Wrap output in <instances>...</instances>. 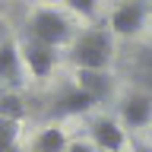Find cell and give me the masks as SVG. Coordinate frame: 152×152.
<instances>
[{"label":"cell","instance_id":"cell-17","mask_svg":"<svg viewBox=\"0 0 152 152\" xmlns=\"http://www.w3.org/2000/svg\"><path fill=\"white\" fill-rule=\"evenodd\" d=\"M136 152H152V149H146V146H140V149H136Z\"/></svg>","mask_w":152,"mask_h":152},{"label":"cell","instance_id":"cell-16","mask_svg":"<svg viewBox=\"0 0 152 152\" xmlns=\"http://www.w3.org/2000/svg\"><path fill=\"white\" fill-rule=\"evenodd\" d=\"M3 41H7V26L0 22V45H3Z\"/></svg>","mask_w":152,"mask_h":152},{"label":"cell","instance_id":"cell-12","mask_svg":"<svg viewBox=\"0 0 152 152\" xmlns=\"http://www.w3.org/2000/svg\"><path fill=\"white\" fill-rule=\"evenodd\" d=\"M0 117L22 121V117H26V102H22L16 92H0Z\"/></svg>","mask_w":152,"mask_h":152},{"label":"cell","instance_id":"cell-7","mask_svg":"<svg viewBox=\"0 0 152 152\" xmlns=\"http://www.w3.org/2000/svg\"><path fill=\"white\" fill-rule=\"evenodd\" d=\"M121 121H124V127H133V130L152 124V95L149 92L127 95L121 102Z\"/></svg>","mask_w":152,"mask_h":152},{"label":"cell","instance_id":"cell-1","mask_svg":"<svg viewBox=\"0 0 152 152\" xmlns=\"http://www.w3.org/2000/svg\"><path fill=\"white\" fill-rule=\"evenodd\" d=\"M114 57V41L104 28H86L70 45V60L76 70H108Z\"/></svg>","mask_w":152,"mask_h":152},{"label":"cell","instance_id":"cell-5","mask_svg":"<svg viewBox=\"0 0 152 152\" xmlns=\"http://www.w3.org/2000/svg\"><path fill=\"white\" fill-rule=\"evenodd\" d=\"M89 133H92V142L102 152H121L124 142H127V133L114 117H95L89 124Z\"/></svg>","mask_w":152,"mask_h":152},{"label":"cell","instance_id":"cell-4","mask_svg":"<svg viewBox=\"0 0 152 152\" xmlns=\"http://www.w3.org/2000/svg\"><path fill=\"white\" fill-rule=\"evenodd\" d=\"M149 19V7L140 3V0H127L111 13V28L117 35H136Z\"/></svg>","mask_w":152,"mask_h":152},{"label":"cell","instance_id":"cell-3","mask_svg":"<svg viewBox=\"0 0 152 152\" xmlns=\"http://www.w3.org/2000/svg\"><path fill=\"white\" fill-rule=\"evenodd\" d=\"M19 54H22V64L28 66V73L35 76V79L51 76V70L57 66V48L41 45V41H35V38H28V35L19 45Z\"/></svg>","mask_w":152,"mask_h":152},{"label":"cell","instance_id":"cell-9","mask_svg":"<svg viewBox=\"0 0 152 152\" xmlns=\"http://www.w3.org/2000/svg\"><path fill=\"white\" fill-rule=\"evenodd\" d=\"M22 79H26V76H22V54H19V45L7 38V41L0 45V83L19 86Z\"/></svg>","mask_w":152,"mask_h":152},{"label":"cell","instance_id":"cell-10","mask_svg":"<svg viewBox=\"0 0 152 152\" xmlns=\"http://www.w3.org/2000/svg\"><path fill=\"white\" fill-rule=\"evenodd\" d=\"M130 73L140 86V92H149L152 95V48H140L130 60Z\"/></svg>","mask_w":152,"mask_h":152},{"label":"cell","instance_id":"cell-8","mask_svg":"<svg viewBox=\"0 0 152 152\" xmlns=\"http://www.w3.org/2000/svg\"><path fill=\"white\" fill-rule=\"evenodd\" d=\"M76 86L83 92H89L95 102H104L114 92V83H111L108 70H76Z\"/></svg>","mask_w":152,"mask_h":152},{"label":"cell","instance_id":"cell-13","mask_svg":"<svg viewBox=\"0 0 152 152\" xmlns=\"http://www.w3.org/2000/svg\"><path fill=\"white\" fill-rule=\"evenodd\" d=\"M19 136V121H10V117H0V152H13Z\"/></svg>","mask_w":152,"mask_h":152},{"label":"cell","instance_id":"cell-6","mask_svg":"<svg viewBox=\"0 0 152 152\" xmlns=\"http://www.w3.org/2000/svg\"><path fill=\"white\" fill-rule=\"evenodd\" d=\"M95 98L89 92H83L79 86H66V89H60L54 98V114H60V117H76V114H86V111H92L95 108Z\"/></svg>","mask_w":152,"mask_h":152},{"label":"cell","instance_id":"cell-14","mask_svg":"<svg viewBox=\"0 0 152 152\" xmlns=\"http://www.w3.org/2000/svg\"><path fill=\"white\" fill-rule=\"evenodd\" d=\"M64 3L73 10L76 16H86V19H92L95 16V7H98V0H64Z\"/></svg>","mask_w":152,"mask_h":152},{"label":"cell","instance_id":"cell-15","mask_svg":"<svg viewBox=\"0 0 152 152\" xmlns=\"http://www.w3.org/2000/svg\"><path fill=\"white\" fill-rule=\"evenodd\" d=\"M66 152H95V149H92V146H89V142L76 140V142H70V146H66Z\"/></svg>","mask_w":152,"mask_h":152},{"label":"cell","instance_id":"cell-2","mask_svg":"<svg viewBox=\"0 0 152 152\" xmlns=\"http://www.w3.org/2000/svg\"><path fill=\"white\" fill-rule=\"evenodd\" d=\"M73 35V26L64 13L57 10H38L35 16L28 19V38H35L41 45H51V48H60L70 41Z\"/></svg>","mask_w":152,"mask_h":152},{"label":"cell","instance_id":"cell-11","mask_svg":"<svg viewBox=\"0 0 152 152\" xmlns=\"http://www.w3.org/2000/svg\"><path fill=\"white\" fill-rule=\"evenodd\" d=\"M66 136L60 127H45V130L35 136V142H32V152H66Z\"/></svg>","mask_w":152,"mask_h":152},{"label":"cell","instance_id":"cell-18","mask_svg":"<svg viewBox=\"0 0 152 152\" xmlns=\"http://www.w3.org/2000/svg\"><path fill=\"white\" fill-rule=\"evenodd\" d=\"M149 19H152V7H149Z\"/></svg>","mask_w":152,"mask_h":152}]
</instances>
